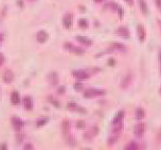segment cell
Here are the masks:
<instances>
[{
  "instance_id": "obj_1",
  "label": "cell",
  "mask_w": 161,
  "mask_h": 150,
  "mask_svg": "<svg viewBox=\"0 0 161 150\" xmlns=\"http://www.w3.org/2000/svg\"><path fill=\"white\" fill-rule=\"evenodd\" d=\"M106 92L103 89H88L84 93V97L86 98H93L95 96H103L105 95Z\"/></svg>"
},
{
  "instance_id": "obj_2",
  "label": "cell",
  "mask_w": 161,
  "mask_h": 150,
  "mask_svg": "<svg viewBox=\"0 0 161 150\" xmlns=\"http://www.w3.org/2000/svg\"><path fill=\"white\" fill-rule=\"evenodd\" d=\"M67 109L69 111H72V112H79V113H83V114L86 113L85 109L83 108V107H81V105H79L77 103H75V102H69L67 105Z\"/></svg>"
},
{
  "instance_id": "obj_3",
  "label": "cell",
  "mask_w": 161,
  "mask_h": 150,
  "mask_svg": "<svg viewBox=\"0 0 161 150\" xmlns=\"http://www.w3.org/2000/svg\"><path fill=\"white\" fill-rule=\"evenodd\" d=\"M65 47H66V49L69 50L70 52L76 53V54H84V52H85L82 48L76 47V46L72 45V44H70V43H66V44H65Z\"/></svg>"
},
{
  "instance_id": "obj_4",
  "label": "cell",
  "mask_w": 161,
  "mask_h": 150,
  "mask_svg": "<svg viewBox=\"0 0 161 150\" xmlns=\"http://www.w3.org/2000/svg\"><path fill=\"white\" fill-rule=\"evenodd\" d=\"M145 131H146V125L145 124H138L137 126L135 127V135L137 137H141L143 136V134L145 133Z\"/></svg>"
},
{
  "instance_id": "obj_5",
  "label": "cell",
  "mask_w": 161,
  "mask_h": 150,
  "mask_svg": "<svg viewBox=\"0 0 161 150\" xmlns=\"http://www.w3.org/2000/svg\"><path fill=\"white\" fill-rule=\"evenodd\" d=\"M98 133H99V128L96 127V126H93L90 130L86 131L85 133H84V137H85L86 140H91V138H93Z\"/></svg>"
},
{
  "instance_id": "obj_6",
  "label": "cell",
  "mask_w": 161,
  "mask_h": 150,
  "mask_svg": "<svg viewBox=\"0 0 161 150\" xmlns=\"http://www.w3.org/2000/svg\"><path fill=\"white\" fill-rule=\"evenodd\" d=\"M72 75L74 78H76L77 80H81V81L89 78V74L85 70H75V72H72Z\"/></svg>"
},
{
  "instance_id": "obj_7",
  "label": "cell",
  "mask_w": 161,
  "mask_h": 150,
  "mask_svg": "<svg viewBox=\"0 0 161 150\" xmlns=\"http://www.w3.org/2000/svg\"><path fill=\"white\" fill-rule=\"evenodd\" d=\"M137 35H138V39L140 42H144L145 36H146V31H145V28L143 25L137 26Z\"/></svg>"
},
{
  "instance_id": "obj_8",
  "label": "cell",
  "mask_w": 161,
  "mask_h": 150,
  "mask_svg": "<svg viewBox=\"0 0 161 150\" xmlns=\"http://www.w3.org/2000/svg\"><path fill=\"white\" fill-rule=\"evenodd\" d=\"M62 25L66 27L67 29H70L72 27V14L67 13L62 18Z\"/></svg>"
},
{
  "instance_id": "obj_9",
  "label": "cell",
  "mask_w": 161,
  "mask_h": 150,
  "mask_svg": "<svg viewBox=\"0 0 161 150\" xmlns=\"http://www.w3.org/2000/svg\"><path fill=\"white\" fill-rule=\"evenodd\" d=\"M117 34H118L119 36H121V37H123V39H128L129 37V30L126 28V27H119L118 29H117Z\"/></svg>"
},
{
  "instance_id": "obj_10",
  "label": "cell",
  "mask_w": 161,
  "mask_h": 150,
  "mask_svg": "<svg viewBox=\"0 0 161 150\" xmlns=\"http://www.w3.org/2000/svg\"><path fill=\"white\" fill-rule=\"evenodd\" d=\"M11 121H12V125H13L14 129L16 131H19L20 129L24 126V122H23L21 119H19V118H17V117H13L11 119Z\"/></svg>"
},
{
  "instance_id": "obj_11",
  "label": "cell",
  "mask_w": 161,
  "mask_h": 150,
  "mask_svg": "<svg viewBox=\"0 0 161 150\" xmlns=\"http://www.w3.org/2000/svg\"><path fill=\"white\" fill-rule=\"evenodd\" d=\"M14 79V74L13 72H11L10 69H7V70H4L3 74H2V80L4 82H7V83H10V82L13 81Z\"/></svg>"
},
{
  "instance_id": "obj_12",
  "label": "cell",
  "mask_w": 161,
  "mask_h": 150,
  "mask_svg": "<svg viewBox=\"0 0 161 150\" xmlns=\"http://www.w3.org/2000/svg\"><path fill=\"white\" fill-rule=\"evenodd\" d=\"M22 103H23V107H24V109H26V111H31V110L33 109V101H32L31 97H29V96H26V97L23 98Z\"/></svg>"
},
{
  "instance_id": "obj_13",
  "label": "cell",
  "mask_w": 161,
  "mask_h": 150,
  "mask_svg": "<svg viewBox=\"0 0 161 150\" xmlns=\"http://www.w3.org/2000/svg\"><path fill=\"white\" fill-rule=\"evenodd\" d=\"M49 39V34H48L46 31H43V30H40L39 32L36 34L37 42L45 43V42H47V39Z\"/></svg>"
},
{
  "instance_id": "obj_14",
  "label": "cell",
  "mask_w": 161,
  "mask_h": 150,
  "mask_svg": "<svg viewBox=\"0 0 161 150\" xmlns=\"http://www.w3.org/2000/svg\"><path fill=\"white\" fill-rule=\"evenodd\" d=\"M11 102H12L14 105H18L20 102H21L20 95L18 92H12V93H11Z\"/></svg>"
},
{
  "instance_id": "obj_15",
  "label": "cell",
  "mask_w": 161,
  "mask_h": 150,
  "mask_svg": "<svg viewBox=\"0 0 161 150\" xmlns=\"http://www.w3.org/2000/svg\"><path fill=\"white\" fill-rule=\"evenodd\" d=\"M48 80H49L50 84L52 85H56L58 83V75L56 72H51L48 75Z\"/></svg>"
},
{
  "instance_id": "obj_16",
  "label": "cell",
  "mask_w": 161,
  "mask_h": 150,
  "mask_svg": "<svg viewBox=\"0 0 161 150\" xmlns=\"http://www.w3.org/2000/svg\"><path fill=\"white\" fill-rule=\"evenodd\" d=\"M132 75H127L125 78H123V80L121 81L120 86H121L122 88H127L128 86L130 85V83H132Z\"/></svg>"
},
{
  "instance_id": "obj_17",
  "label": "cell",
  "mask_w": 161,
  "mask_h": 150,
  "mask_svg": "<svg viewBox=\"0 0 161 150\" xmlns=\"http://www.w3.org/2000/svg\"><path fill=\"white\" fill-rule=\"evenodd\" d=\"M76 39L79 41L81 44L85 46H91L92 45V41L88 37H86V36H82V35H77L76 36Z\"/></svg>"
},
{
  "instance_id": "obj_18",
  "label": "cell",
  "mask_w": 161,
  "mask_h": 150,
  "mask_svg": "<svg viewBox=\"0 0 161 150\" xmlns=\"http://www.w3.org/2000/svg\"><path fill=\"white\" fill-rule=\"evenodd\" d=\"M123 129V121H120V122H117V124H112L111 128V132L113 134H119Z\"/></svg>"
},
{
  "instance_id": "obj_19",
  "label": "cell",
  "mask_w": 161,
  "mask_h": 150,
  "mask_svg": "<svg viewBox=\"0 0 161 150\" xmlns=\"http://www.w3.org/2000/svg\"><path fill=\"white\" fill-rule=\"evenodd\" d=\"M138 2H139V6H140V9H141V11H142V13L144 14V15H147L148 7H147L146 1H145V0H138Z\"/></svg>"
},
{
  "instance_id": "obj_20",
  "label": "cell",
  "mask_w": 161,
  "mask_h": 150,
  "mask_svg": "<svg viewBox=\"0 0 161 150\" xmlns=\"http://www.w3.org/2000/svg\"><path fill=\"white\" fill-rule=\"evenodd\" d=\"M124 111H119L117 113V115L115 116L113 120H112V124H117V122H120V121H123V118H124Z\"/></svg>"
},
{
  "instance_id": "obj_21",
  "label": "cell",
  "mask_w": 161,
  "mask_h": 150,
  "mask_svg": "<svg viewBox=\"0 0 161 150\" xmlns=\"http://www.w3.org/2000/svg\"><path fill=\"white\" fill-rule=\"evenodd\" d=\"M145 117V111L142 108H138L136 110V118L137 119H143Z\"/></svg>"
},
{
  "instance_id": "obj_22",
  "label": "cell",
  "mask_w": 161,
  "mask_h": 150,
  "mask_svg": "<svg viewBox=\"0 0 161 150\" xmlns=\"http://www.w3.org/2000/svg\"><path fill=\"white\" fill-rule=\"evenodd\" d=\"M111 47L115 50H119V51H126V47L120 43H113V44H111Z\"/></svg>"
},
{
  "instance_id": "obj_23",
  "label": "cell",
  "mask_w": 161,
  "mask_h": 150,
  "mask_svg": "<svg viewBox=\"0 0 161 150\" xmlns=\"http://www.w3.org/2000/svg\"><path fill=\"white\" fill-rule=\"evenodd\" d=\"M62 132H64V134H68L70 131V122L68 120L62 121Z\"/></svg>"
},
{
  "instance_id": "obj_24",
  "label": "cell",
  "mask_w": 161,
  "mask_h": 150,
  "mask_svg": "<svg viewBox=\"0 0 161 150\" xmlns=\"http://www.w3.org/2000/svg\"><path fill=\"white\" fill-rule=\"evenodd\" d=\"M48 121H49V118H48V117L41 118V119H39V120L36 121V126H37V127H43V126H45V125H46Z\"/></svg>"
},
{
  "instance_id": "obj_25",
  "label": "cell",
  "mask_w": 161,
  "mask_h": 150,
  "mask_svg": "<svg viewBox=\"0 0 161 150\" xmlns=\"http://www.w3.org/2000/svg\"><path fill=\"white\" fill-rule=\"evenodd\" d=\"M138 148H139V146L135 142H132V143L128 144L127 146L125 147V149H127V150H136V149H138Z\"/></svg>"
},
{
  "instance_id": "obj_26",
  "label": "cell",
  "mask_w": 161,
  "mask_h": 150,
  "mask_svg": "<svg viewBox=\"0 0 161 150\" xmlns=\"http://www.w3.org/2000/svg\"><path fill=\"white\" fill-rule=\"evenodd\" d=\"M79 26L81 27V28H87V27H88V21H87L85 18H81V19L79 20Z\"/></svg>"
},
{
  "instance_id": "obj_27",
  "label": "cell",
  "mask_w": 161,
  "mask_h": 150,
  "mask_svg": "<svg viewBox=\"0 0 161 150\" xmlns=\"http://www.w3.org/2000/svg\"><path fill=\"white\" fill-rule=\"evenodd\" d=\"M76 128L77 129H84V128H86V124L84 120H79L77 122H76Z\"/></svg>"
},
{
  "instance_id": "obj_28",
  "label": "cell",
  "mask_w": 161,
  "mask_h": 150,
  "mask_svg": "<svg viewBox=\"0 0 161 150\" xmlns=\"http://www.w3.org/2000/svg\"><path fill=\"white\" fill-rule=\"evenodd\" d=\"M117 140H118V136H117V134H115V136H112V137H110L108 140V145H113V144H115L117 143Z\"/></svg>"
},
{
  "instance_id": "obj_29",
  "label": "cell",
  "mask_w": 161,
  "mask_h": 150,
  "mask_svg": "<svg viewBox=\"0 0 161 150\" xmlns=\"http://www.w3.org/2000/svg\"><path fill=\"white\" fill-rule=\"evenodd\" d=\"M66 140H67V143L69 144V145H71V146H72V145L73 146L75 145V140H74L72 136H67Z\"/></svg>"
},
{
  "instance_id": "obj_30",
  "label": "cell",
  "mask_w": 161,
  "mask_h": 150,
  "mask_svg": "<svg viewBox=\"0 0 161 150\" xmlns=\"http://www.w3.org/2000/svg\"><path fill=\"white\" fill-rule=\"evenodd\" d=\"M118 15H119V18H121V19L124 16V11H123V9L121 7H118Z\"/></svg>"
},
{
  "instance_id": "obj_31",
  "label": "cell",
  "mask_w": 161,
  "mask_h": 150,
  "mask_svg": "<svg viewBox=\"0 0 161 150\" xmlns=\"http://www.w3.org/2000/svg\"><path fill=\"white\" fill-rule=\"evenodd\" d=\"M74 88H75L76 91H81L83 88V84L81 82H76L75 84H74Z\"/></svg>"
},
{
  "instance_id": "obj_32",
  "label": "cell",
  "mask_w": 161,
  "mask_h": 150,
  "mask_svg": "<svg viewBox=\"0 0 161 150\" xmlns=\"http://www.w3.org/2000/svg\"><path fill=\"white\" fill-rule=\"evenodd\" d=\"M155 3H156L157 8L159 9V11L161 12V0H155Z\"/></svg>"
},
{
  "instance_id": "obj_33",
  "label": "cell",
  "mask_w": 161,
  "mask_h": 150,
  "mask_svg": "<svg viewBox=\"0 0 161 150\" xmlns=\"http://www.w3.org/2000/svg\"><path fill=\"white\" fill-rule=\"evenodd\" d=\"M158 60H159V70H160L161 75V50L159 51V54H158Z\"/></svg>"
},
{
  "instance_id": "obj_34",
  "label": "cell",
  "mask_w": 161,
  "mask_h": 150,
  "mask_svg": "<svg viewBox=\"0 0 161 150\" xmlns=\"http://www.w3.org/2000/svg\"><path fill=\"white\" fill-rule=\"evenodd\" d=\"M23 137H24V136H23V135H22V134H18V135H17V140H18V143H21V142H22V140H23Z\"/></svg>"
},
{
  "instance_id": "obj_35",
  "label": "cell",
  "mask_w": 161,
  "mask_h": 150,
  "mask_svg": "<svg viewBox=\"0 0 161 150\" xmlns=\"http://www.w3.org/2000/svg\"><path fill=\"white\" fill-rule=\"evenodd\" d=\"M108 65L109 66H115V60H113V59H110L108 61Z\"/></svg>"
},
{
  "instance_id": "obj_36",
  "label": "cell",
  "mask_w": 161,
  "mask_h": 150,
  "mask_svg": "<svg viewBox=\"0 0 161 150\" xmlns=\"http://www.w3.org/2000/svg\"><path fill=\"white\" fill-rule=\"evenodd\" d=\"M65 89H66V88L64 87V86H60V87L58 88V94H64V93H65Z\"/></svg>"
},
{
  "instance_id": "obj_37",
  "label": "cell",
  "mask_w": 161,
  "mask_h": 150,
  "mask_svg": "<svg viewBox=\"0 0 161 150\" xmlns=\"http://www.w3.org/2000/svg\"><path fill=\"white\" fill-rule=\"evenodd\" d=\"M3 61H4L3 54H2V53H0V66L2 65V63H3Z\"/></svg>"
},
{
  "instance_id": "obj_38",
  "label": "cell",
  "mask_w": 161,
  "mask_h": 150,
  "mask_svg": "<svg viewBox=\"0 0 161 150\" xmlns=\"http://www.w3.org/2000/svg\"><path fill=\"white\" fill-rule=\"evenodd\" d=\"M34 146L33 145H31V144H28V145H26L24 146V149H33Z\"/></svg>"
},
{
  "instance_id": "obj_39",
  "label": "cell",
  "mask_w": 161,
  "mask_h": 150,
  "mask_svg": "<svg viewBox=\"0 0 161 150\" xmlns=\"http://www.w3.org/2000/svg\"><path fill=\"white\" fill-rule=\"evenodd\" d=\"M125 2H127L129 6H134V0H125Z\"/></svg>"
},
{
  "instance_id": "obj_40",
  "label": "cell",
  "mask_w": 161,
  "mask_h": 150,
  "mask_svg": "<svg viewBox=\"0 0 161 150\" xmlns=\"http://www.w3.org/2000/svg\"><path fill=\"white\" fill-rule=\"evenodd\" d=\"M7 148V146L5 145V144H2V145L0 146V149H1V150H5Z\"/></svg>"
},
{
  "instance_id": "obj_41",
  "label": "cell",
  "mask_w": 161,
  "mask_h": 150,
  "mask_svg": "<svg viewBox=\"0 0 161 150\" xmlns=\"http://www.w3.org/2000/svg\"><path fill=\"white\" fill-rule=\"evenodd\" d=\"M3 39H4V36L3 34H0V45L2 44V42H3Z\"/></svg>"
},
{
  "instance_id": "obj_42",
  "label": "cell",
  "mask_w": 161,
  "mask_h": 150,
  "mask_svg": "<svg viewBox=\"0 0 161 150\" xmlns=\"http://www.w3.org/2000/svg\"><path fill=\"white\" fill-rule=\"evenodd\" d=\"M95 2H98V3H100V2H102V1H104V0H94Z\"/></svg>"
},
{
  "instance_id": "obj_43",
  "label": "cell",
  "mask_w": 161,
  "mask_h": 150,
  "mask_svg": "<svg viewBox=\"0 0 161 150\" xmlns=\"http://www.w3.org/2000/svg\"><path fill=\"white\" fill-rule=\"evenodd\" d=\"M159 93H160V95H161V86H160V88H159Z\"/></svg>"
}]
</instances>
